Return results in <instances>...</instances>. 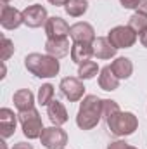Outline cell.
<instances>
[{
    "label": "cell",
    "mask_w": 147,
    "mask_h": 149,
    "mask_svg": "<svg viewBox=\"0 0 147 149\" xmlns=\"http://www.w3.org/2000/svg\"><path fill=\"white\" fill-rule=\"evenodd\" d=\"M102 120V99L90 94L85 95L80 102V109L76 114V125L81 130L95 128Z\"/></svg>",
    "instance_id": "cell-1"
},
{
    "label": "cell",
    "mask_w": 147,
    "mask_h": 149,
    "mask_svg": "<svg viewBox=\"0 0 147 149\" xmlns=\"http://www.w3.org/2000/svg\"><path fill=\"white\" fill-rule=\"evenodd\" d=\"M24 68L37 78H54L55 74H59L61 63L49 54L31 52L24 57Z\"/></svg>",
    "instance_id": "cell-2"
},
{
    "label": "cell",
    "mask_w": 147,
    "mask_h": 149,
    "mask_svg": "<svg viewBox=\"0 0 147 149\" xmlns=\"http://www.w3.org/2000/svg\"><path fill=\"white\" fill-rule=\"evenodd\" d=\"M107 128L116 137H128L139 128V118L130 111H118L106 120Z\"/></svg>",
    "instance_id": "cell-3"
},
{
    "label": "cell",
    "mask_w": 147,
    "mask_h": 149,
    "mask_svg": "<svg viewBox=\"0 0 147 149\" xmlns=\"http://www.w3.org/2000/svg\"><path fill=\"white\" fill-rule=\"evenodd\" d=\"M17 118H19V123H21V128H23V134L26 139H30V141L40 139L45 127H43L42 116H40L37 108H31L28 111H19Z\"/></svg>",
    "instance_id": "cell-4"
},
{
    "label": "cell",
    "mask_w": 147,
    "mask_h": 149,
    "mask_svg": "<svg viewBox=\"0 0 147 149\" xmlns=\"http://www.w3.org/2000/svg\"><path fill=\"white\" fill-rule=\"evenodd\" d=\"M139 35L126 24H121V26H114L111 28L109 33H107V40L111 42V45L118 50V49H130L135 45Z\"/></svg>",
    "instance_id": "cell-5"
},
{
    "label": "cell",
    "mask_w": 147,
    "mask_h": 149,
    "mask_svg": "<svg viewBox=\"0 0 147 149\" xmlns=\"http://www.w3.org/2000/svg\"><path fill=\"white\" fill-rule=\"evenodd\" d=\"M40 142L47 149H62L68 144V134L61 127L52 125V127L43 128V132L40 135Z\"/></svg>",
    "instance_id": "cell-6"
},
{
    "label": "cell",
    "mask_w": 147,
    "mask_h": 149,
    "mask_svg": "<svg viewBox=\"0 0 147 149\" xmlns=\"http://www.w3.org/2000/svg\"><path fill=\"white\" fill-rule=\"evenodd\" d=\"M59 88L62 92V95L69 101V102H78L85 97V85L80 78L76 76H66L61 80Z\"/></svg>",
    "instance_id": "cell-7"
},
{
    "label": "cell",
    "mask_w": 147,
    "mask_h": 149,
    "mask_svg": "<svg viewBox=\"0 0 147 149\" xmlns=\"http://www.w3.org/2000/svg\"><path fill=\"white\" fill-rule=\"evenodd\" d=\"M23 19H24V24L28 28H40V26H45V23L49 21V14H47V9L43 5H28L24 10H23Z\"/></svg>",
    "instance_id": "cell-8"
},
{
    "label": "cell",
    "mask_w": 147,
    "mask_h": 149,
    "mask_svg": "<svg viewBox=\"0 0 147 149\" xmlns=\"http://www.w3.org/2000/svg\"><path fill=\"white\" fill-rule=\"evenodd\" d=\"M0 24L3 30H17L21 24H24V19H23V12L17 10L16 7L9 5V3H3L2 5V12H0Z\"/></svg>",
    "instance_id": "cell-9"
},
{
    "label": "cell",
    "mask_w": 147,
    "mask_h": 149,
    "mask_svg": "<svg viewBox=\"0 0 147 149\" xmlns=\"http://www.w3.org/2000/svg\"><path fill=\"white\" fill-rule=\"evenodd\" d=\"M69 37L73 42H85V43H94V40L97 38L94 26L87 21H78V23L71 24Z\"/></svg>",
    "instance_id": "cell-10"
},
{
    "label": "cell",
    "mask_w": 147,
    "mask_h": 149,
    "mask_svg": "<svg viewBox=\"0 0 147 149\" xmlns=\"http://www.w3.org/2000/svg\"><path fill=\"white\" fill-rule=\"evenodd\" d=\"M69 24L66 23V19H62L61 16H52L49 17V21L45 23V33L47 38H66L69 37Z\"/></svg>",
    "instance_id": "cell-11"
},
{
    "label": "cell",
    "mask_w": 147,
    "mask_h": 149,
    "mask_svg": "<svg viewBox=\"0 0 147 149\" xmlns=\"http://www.w3.org/2000/svg\"><path fill=\"white\" fill-rule=\"evenodd\" d=\"M71 45L68 37L66 38H47L45 42V54L55 57V59H62L71 52Z\"/></svg>",
    "instance_id": "cell-12"
},
{
    "label": "cell",
    "mask_w": 147,
    "mask_h": 149,
    "mask_svg": "<svg viewBox=\"0 0 147 149\" xmlns=\"http://www.w3.org/2000/svg\"><path fill=\"white\" fill-rule=\"evenodd\" d=\"M17 121H19V118L12 109L2 108L0 109V137H3V139L12 137L14 132H16Z\"/></svg>",
    "instance_id": "cell-13"
},
{
    "label": "cell",
    "mask_w": 147,
    "mask_h": 149,
    "mask_svg": "<svg viewBox=\"0 0 147 149\" xmlns=\"http://www.w3.org/2000/svg\"><path fill=\"white\" fill-rule=\"evenodd\" d=\"M47 116H49L50 123L55 125V127H62V125L68 123V120H69L66 106H64L61 101H57V99H54V101L47 106Z\"/></svg>",
    "instance_id": "cell-14"
},
{
    "label": "cell",
    "mask_w": 147,
    "mask_h": 149,
    "mask_svg": "<svg viewBox=\"0 0 147 149\" xmlns=\"http://www.w3.org/2000/svg\"><path fill=\"white\" fill-rule=\"evenodd\" d=\"M69 56H71V61L80 66V64H83V63H87V61H90L94 57V47H92V43L73 42Z\"/></svg>",
    "instance_id": "cell-15"
},
{
    "label": "cell",
    "mask_w": 147,
    "mask_h": 149,
    "mask_svg": "<svg viewBox=\"0 0 147 149\" xmlns=\"http://www.w3.org/2000/svg\"><path fill=\"white\" fill-rule=\"evenodd\" d=\"M92 47H94V57H97L101 61H107V59L116 57V49L111 45L107 37H97L94 40Z\"/></svg>",
    "instance_id": "cell-16"
},
{
    "label": "cell",
    "mask_w": 147,
    "mask_h": 149,
    "mask_svg": "<svg viewBox=\"0 0 147 149\" xmlns=\"http://www.w3.org/2000/svg\"><path fill=\"white\" fill-rule=\"evenodd\" d=\"M14 106L17 108V111H28L31 108H35V95L30 88H19L14 92L12 95Z\"/></svg>",
    "instance_id": "cell-17"
},
{
    "label": "cell",
    "mask_w": 147,
    "mask_h": 149,
    "mask_svg": "<svg viewBox=\"0 0 147 149\" xmlns=\"http://www.w3.org/2000/svg\"><path fill=\"white\" fill-rule=\"evenodd\" d=\"M111 70L119 80H128L133 74V63L130 57H116L111 63Z\"/></svg>",
    "instance_id": "cell-18"
},
{
    "label": "cell",
    "mask_w": 147,
    "mask_h": 149,
    "mask_svg": "<svg viewBox=\"0 0 147 149\" xmlns=\"http://www.w3.org/2000/svg\"><path fill=\"white\" fill-rule=\"evenodd\" d=\"M119 81H121V80L112 73L111 66H104V68L101 70V73H99V87H101L102 90H106V92L116 90V88L119 87Z\"/></svg>",
    "instance_id": "cell-19"
},
{
    "label": "cell",
    "mask_w": 147,
    "mask_h": 149,
    "mask_svg": "<svg viewBox=\"0 0 147 149\" xmlns=\"http://www.w3.org/2000/svg\"><path fill=\"white\" fill-rule=\"evenodd\" d=\"M64 10L69 17H81L88 10V0H68Z\"/></svg>",
    "instance_id": "cell-20"
},
{
    "label": "cell",
    "mask_w": 147,
    "mask_h": 149,
    "mask_svg": "<svg viewBox=\"0 0 147 149\" xmlns=\"http://www.w3.org/2000/svg\"><path fill=\"white\" fill-rule=\"evenodd\" d=\"M99 73H101V68H99V64H97L95 61H92V59L78 66V78H80V80H92V78H95Z\"/></svg>",
    "instance_id": "cell-21"
},
{
    "label": "cell",
    "mask_w": 147,
    "mask_h": 149,
    "mask_svg": "<svg viewBox=\"0 0 147 149\" xmlns=\"http://www.w3.org/2000/svg\"><path fill=\"white\" fill-rule=\"evenodd\" d=\"M38 104L40 106H49L54 101V85L52 83H43L38 88Z\"/></svg>",
    "instance_id": "cell-22"
},
{
    "label": "cell",
    "mask_w": 147,
    "mask_h": 149,
    "mask_svg": "<svg viewBox=\"0 0 147 149\" xmlns=\"http://www.w3.org/2000/svg\"><path fill=\"white\" fill-rule=\"evenodd\" d=\"M128 26H130L137 35H140L144 30H147V16L139 14V12L132 14V16H130V19H128Z\"/></svg>",
    "instance_id": "cell-23"
},
{
    "label": "cell",
    "mask_w": 147,
    "mask_h": 149,
    "mask_svg": "<svg viewBox=\"0 0 147 149\" xmlns=\"http://www.w3.org/2000/svg\"><path fill=\"white\" fill-rule=\"evenodd\" d=\"M14 52H16L14 42H12L10 38L3 37V38H2V63L9 61V59H10V57L14 56Z\"/></svg>",
    "instance_id": "cell-24"
},
{
    "label": "cell",
    "mask_w": 147,
    "mask_h": 149,
    "mask_svg": "<svg viewBox=\"0 0 147 149\" xmlns=\"http://www.w3.org/2000/svg\"><path fill=\"white\" fill-rule=\"evenodd\" d=\"M121 111L119 109V104L116 102V101H112V99H102V118L104 120H107L111 114H114V113Z\"/></svg>",
    "instance_id": "cell-25"
},
{
    "label": "cell",
    "mask_w": 147,
    "mask_h": 149,
    "mask_svg": "<svg viewBox=\"0 0 147 149\" xmlns=\"http://www.w3.org/2000/svg\"><path fill=\"white\" fill-rule=\"evenodd\" d=\"M107 149H137V148L130 146V144L125 142V141H112L109 146H107Z\"/></svg>",
    "instance_id": "cell-26"
},
{
    "label": "cell",
    "mask_w": 147,
    "mask_h": 149,
    "mask_svg": "<svg viewBox=\"0 0 147 149\" xmlns=\"http://www.w3.org/2000/svg\"><path fill=\"white\" fill-rule=\"evenodd\" d=\"M119 3H121L123 9H135V10H137L140 0H119Z\"/></svg>",
    "instance_id": "cell-27"
},
{
    "label": "cell",
    "mask_w": 147,
    "mask_h": 149,
    "mask_svg": "<svg viewBox=\"0 0 147 149\" xmlns=\"http://www.w3.org/2000/svg\"><path fill=\"white\" fill-rule=\"evenodd\" d=\"M137 12L147 16V0H140V3H139V7H137Z\"/></svg>",
    "instance_id": "cell-28"
},
{
    "label": "cell",
    "mask_w": 147,
    "mask_h": 149,
    "mask_svg": "<svg viewBox=\"0 0 147 149\" xmlns=\"http://www.w3.org/2000/svg\"><path fill=\"white\" fill-rule=\"evenodd\" d=\"M12 149H35V148H33L31 144H28V142H23V141H21V142H16Z\"/></svg>",
    "instance_id": "cell-29"
},
{
    "label": "cell",
    "mask_w": 147,
    "mask_h": 149,
    "mask_svg": "<svg viewBox=\"0 0 147 149\" xmlns=\"http://www.w3.org/2000/svg\"><path fill=\"white\" fill-rule=\"evenodd\" d=\"M139 40H140L142 47H146V49H147V30H144V31L139 35Z\"/></svg>",
    "instance_id": "cell-30"
},
{
    "label": "cell",
    "mask_w": 147,
    "mask_h": 149,
    "mask_svg": "<svg viewBox=\"0 0 147 149\" xmlns=\"http://www.w3.org/2000/svg\"><path fill=\"white\" fill-rule=\"evenodd\" d=\"M50 5H55V7H64L68 0H47Z\"/></svg>",
    "instance_id": "cell-31"
},
{
    "label": "cell",
    "mask_w": 147,
    "mask_h": 149,
    "mask_svg": "<svg viewBox=\"0 0 147 149\" xmlns=\"http://www.w3.org/2000/svg\"><path fill=\"white\" fill-rule=\"evenodd\" d=\"M0 149H7V144H5V139L3 137L0 139Z\"/></svg>",
    "instance_id": "cell-32"
},
{
    "label": "cell",
    "mask_w": 147,
    "mask_h": 149,
    "mask_svg": "<svg viewBox=\"0 0 147 149\" xmlns=\"http://www.w3.org/2000/svg\"><path fill=\"white\" fill-rule=\"evenodd\" d=\"M9 2H10V0H2V3H9Z\"/></svg>",
    "instance_id": "cell-33"
},
{
    "label": "cell",
    "mask_w": 147,
    "mask_h": 149,
    "mask_svg": "<svg viewBox=\"0 0 147 149\" xmlns=\"http://www.w3.org/2000/svg\"><path fill=\"white\" fill-rule=\"evenodd\" d=\"M62 149H64V148H62Z\"/></svg>",
    "instance_id": "cell-34"
}]
</instances>
